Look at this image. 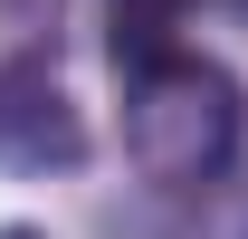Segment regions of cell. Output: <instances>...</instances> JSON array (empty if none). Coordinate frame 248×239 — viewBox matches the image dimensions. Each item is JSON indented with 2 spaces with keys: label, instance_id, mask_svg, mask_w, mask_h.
<instances>
[{
  "label": "cell",
  "instance_id": "1",
  "mask_svg": "<svg viewBox=\"0 0 248 239\" xmlns=\"http://www.w3.org/2000/svg\"><path fill=\"white\" fill-rule=\"evenodd\" d=\"M248 134V96L229 67L191 58V48H153L124 77V153L153 191H210L229 172V153Z\"/></svg>",
  "mask_w": 248,
  "mask_h": 239
},
{
  "label": "cell",
  "instance_id": "2",
  "mask_svg": "<svg viewBox=\"0 0 248 239\" xmlns=\"http://www.w3.org/2000/svg\"><path fill=\"white\" fill-rule=\"evenodd\" d=\"M86 163V115L48 77V58L0 67V172H77Z\"/></svg>",
  "mask_w": 248,
  "mask_h": 239
},
{
  "label": "cell",
  "instance_id": "3",
  "mask_svg": "<svg viewBox=\"0 0 248 239\" xmlns=\"http://www.w3.org/2000/svg\"><path fill=\"white\" fill-rule=\"evenodd\" d=\"M115 10V58L134 48V58H153V38H162V19L182 10V0H105Z\"/></svg>",
  "mask_w": 248,
  "mask_h": 239
},
{
  "label": "cell",
  "instance_id": "4",
  "mask_svg": "<svg viewBox=\"0 0 248 239\" xmlns=\"http://www.w3.org/2000/svg\"><path fill=\"white\" fill-rule=\"evenodd\" d=\"M0 19H10V29H48V19H58V0H0Z\"/></svg>",
  "mask_w": 248,
  "mask_h": 239
},
{
  "label": "cell",
  "instance_id": "5",
  "mask_svg": "<svg viewBox=\"0 0 248 239\" xmlns=\"http://www.w3.org/2000/svg\"><path fill=\"white\" fill-rule=\"evenodd\" d=\"M0 239H48V230H0Z\"/></svg>",
  "mask_w": 248,
  "mask_h": 239
},
{
  "label": "cell",
  "instance_id": "6",
  "mask_svg": "<svg viewBox=\"0 0 248 239\" xmlns=\"http://www.w3.org/2000/svg\"><path fill=\"white\" fill-rule=\"evenodd\" d=\"M229 10H239V19H248V0H229Z\"/></svg>",
  "mask_w": 248,
  "mask_h": 239
}]
</instances>
